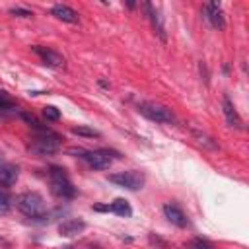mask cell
<instances>
[{
	"instance_id": "cell-12",
	"label": "cell",
	"mask_w": 249,
	"mask_h": 249,
	"mask_svg": "<svg viewBox=\"0 0 249 249\" xmlns=\"http://www.w3.org/2000/svg\"><path fill=\"white\" fill-rule=\"evenodd\" d=\"M144 10H146V14H148V18H150V21H152L154 33H158V37L165 43L167 35H165V27H163V21H161V18H160V12H158V10L154 8V4H150V2H144Z\"/></svg>"
},
{
	"instance_id": "cell-11",
	"label": "cell",
	"mask_w": 249,
	"mask_h": 249,
	"mask_svg": "<svg viewBox=\"0 0 249 249\" xmlns=\"http://www.w3.org/2000/svg\"><path fill=\"white\" fill-rule=\"evenodd\" d=\"M86 230V222L82 218H68L58 226V233L64 237H74Z\"/></svg>"
},
{
	"instance_id": "cell-19",
	"label": "cell",
	"mask_w": 249,
	"mask_h": 249,
	"mask_svg": "<svg viewBox=\"0 0 249 249\" xmlns=\"http://www.w3.org/2000/svg\"><path fill=\"white\" fill-rule=\"evenodd\" d=\"M0 109H16V103L10 99V95L6 91L0 89Z\"/></svg>"
},
{
	"instance_id": "cell-3",
	"label": "cell",
	"mask_w": 249,
	"mask_h": 249,
	"mask_svg": "<svg viewBox=\"0 0 249 249\" xmlns=\"http://www.w3.org/2000/svg\"><path fill=\"white\" fill-rule=\"evenodd\" d=\"M49 181H51V191L60 196V198H74L76 196V187L72 185L68 173L62 167L53 165L49 169Z\"/></svg>"
},
{
	"instance_id": "cell-15",
	"label": "cell",
	"mask_w": 249,
	"mask_h": 249,
	"mask_svg": "<svg viewBox=\"0 0 249 249\" xmlns=\"http://www.w3.org/2000/svg\"><path fill=\"white\" fill-rule=\"evenodd\" d=\"M18 175H19V169H18L16 165H12V163L0 165V185H2V187H12V185H16Z\"/></svg>"
},
{
	"instance_id": "cell-9",
	"label": "cell",
	"mask_w": 249,
	"mask_h": 249,
	"mask_svg": "<svg viewBox=\"0 0 249 249\" xmlns=\"http://www.w3.org/2000/svg\"><path fill=\"white\" fill-rule=\"evenodd\" d=\"M93 210H97V212H113V214L123 216V218H128L132 214V208L124 198H115L111 204H95Z\"/></svg>"
},
{
	"instance_id": "cell-17",
	"label": "cell",
	"mask_w": 249,
	"mask_h": 249,
	"mask_svg": "<svg viewBox=\"0 0 249 249\" xmlns=\"http://www.w3.org/2000/svg\"><path fill=\"white\" fill-rule=\"evenodd\" d=\"M12 208V196L6 191H0V216L8 214Z\"/></svg>"
},
{
	"instance_id": "cell-4",
	"label": "cell",
	"mask_w": 249,
	"mask_h": 249,
	"mask_svg": "<svg viewBox=\"0 0 249 249\" xmlns=\"http://www.w3.org/2000/svg\"><path fill=\"white\" fill-rule=\"evenodd\" d=\"M80 158H82L91 169H107V167L119 158V152H115V150H107V148H99V150L82 152Z\"/></svg>"
},
{
	"instance_id": "cell-20",
	"label": "cell",
	"mask_w": 249,
	"mask_h": 249,
	"mask_svg": "<svg viewBox=\"0 0 249 249\" xmlns=\"http://www.w3.org/2000/svg\"><path fill=\"white\" fill-rule=\"evenodd\" d=\"M10 14H12V16H18V18H31V16H33V12H29V10H25V8H12Z\"/></svg>"
},
{
	"instance_id": "cell-1",
	"label": "cell",
	"mask_w": 249,
	"mask_h": 249,
	"mask_svg": "<svg viewBox=\"0 0 249 249\" xmlns=\"http://www.w3.org/2000/svg\"><path fill=\"white\" fill-rule=\"evenodd\" d=\"M58 148H60V136L51 128H47L43 132H35V136L29 142V152L39 158L53 156L58 152Z\"/></svg>"
},
{
	"instance_id": "cell-8",
	"label": "cell",
	"mask_w": 249,
	"mask_h": 249,
	"mask_svg": "<svg viewBox=\"0 0 249 249\" xmlns=\"http://www.w3.org/2000/svg\"><path fill=\"white\" fill-rule=\"evenodd\" d=\"M204 18L208 19V23L214 29H224L226 27V18H224V12H222L220 2H208V4H204Z\"/></svg>"
},
{
	"instance_id": "cell-13",
	"label": "cell",
	"mask_w": 249,
	"mask_h": 249,
	"mask_svg": "<svg viewBox=\"0 0 249 249\" xmlns=\"http://www.w3.org/2000/svg\"><path fill=\"white\" fill-rule=\"evenodd\" d=\"M51 14L60 19V21H66V23H78L80 21V16L76 10H72L70 6H64V4H56L51 8Z\"/></svg>"
},
{
	"instance_id": "cell-10",
	"label": "cell",
	"mask_w": 249,
	"mask_h": 249,
	"mask_svg": "<svg viewBox=\"0 0 249 249\" xmlns=\"http://www.w3.org/2000/svg\"><path fill=\"white\" fill-rule=\"evenodd\" d=\"M222 111H224V117H226V121H228L230 126L239 128V130L243 128V121H241V117H239L235 105L231 103V99H230L228 95H224V99H222Z\"/></svg>"
},
{
	"instance_id": "cell-18",
	"label": "cell",
	"mask_w": 249,
	"mask_h": 249,
	"mask_svg": "<svg viewBox=\"0 0 249 249\" xmlns=\"http://www.w3.org/2000/svg\"><path fill=\"white\" fill-rule=\"evenodd\" d=\"M43 117L47 121H58L60 119V111L54 105H47V107H43Z\"/></svg>"
},
{
	"instance_id": "cell-6",
	"label": "cell",
	"mask_w": 249,
	"mask_h": 249,
	"mask_svg": "<svg viewBox=\"0 0 249 249\" xmlns=\"http://www.w3.org/2000/svg\"><path fill=\"white\" fill-rule=\"evenodd\" d=\"M109 181L115 183L117 187H123V189H128V191H138L144 187V175L140 171H134V169H128V171H119V173H111L109 175Z\"/></svg>"
},
{
	"instance_id": "cell-7",
	"label": "cell",
	"mask_w": 249,
	"mask_h": 249,
	"mask_svg": "<svg viewBox=\"0 0 249 249\" xmlns=\"http://www.w3.org/2000/svg\"><path fill=\"white\" fill-rule=\"evenodd\" d=\"M31 51H33V53L41 58V62L47 64V66H53V68H60V66H64V58H62V54H58L56 51H53V49H49V47L33 45Z\"/></svg>"
},
{
	"instance_id": "cell-21",
	"label": "cell",
	"mask_w": 249,
	"mask_h": 249,
	"mask_svg": "<svg viewBox=\"0 0 249 249\" xmlns=\"http://www.w3.org/2000/svg\"><path fill=\"white\" fill-rule=\"evenodd\" d=\"M191 247H193V249H212V245H210L208 241H204V239H200V237H196V239H193V243H191Z\"/></svg>"
},
{
	"instance_id": "cell-5",
	"label": "cell",
	"mask_w": 249,
	"mask_h": 249,
	"mask_svg": "<svg viewBox=\"0 0 249 249\" xmlns=\"http://www.w3.org/2000/svg\"><path fill=\"white\" fill-rule=\"evenodd\" d=\"M138 111L146 117V119H150V121H154V123H173L175 121V117H173V113L165 107V105H160V103H154V101H144V103H140L138 105Z\"/></svg>"
},
{
	"instance_id": "cell-2",
	"label": "cell",
	"mask_w": 249,
	"mask_h": 249,
	"mask_svg": "<svg viewBox=\"0 0 249 249\" xmlns=\"http://www.w3.org/2000/svg\"><path fill=\"white\" fill-rule=\"evenodd\" d=\"M16 208L23 216H27L31 220L47 216V204H45V198L39 193H23V195H19L16 198Z\"/></svg>"
},
{
	"instance_id": "cell-16",
	"label": "cell",
	"mask_w": 249,
	"mask_h": 249,
	"mask_svg": "<svg viewBox=\"0 0 249 249\" xmlns=\"http://www.w3.org/2000/svg\"><path fill=\"white\" fill-rule=\"evenodd\" d=\"M72 132H74V134H78V136H86V138H99V136H101V134H99V130L89 128V126H74V128H72Z\"/></svg>"
},
{
	"instance_id": "cell-14",
	"label": "cell",
	"mask_w": 249,
	"mask_h": 249,
	"mask_svg": "<svg viewBox=\"0 0 249 249\" xmlns=\"http://www.w3.org/2000/svg\"><path fill=\"white\" fill-rule=\"evenodd\" d=\"M163 214H165V218H167L173 226H177V228H185V226H187V216H185V212H183L179 206H175V204H165V206H163Z\"/></svg>"
}]
</instances>
